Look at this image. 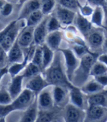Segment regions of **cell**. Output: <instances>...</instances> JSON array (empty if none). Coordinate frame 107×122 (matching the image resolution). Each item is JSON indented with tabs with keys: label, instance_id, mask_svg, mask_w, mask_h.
I'll use <instances>...</instances> for the list:
<instances>
[{
	"label": "cell",
	"instance_id": "obj_38",
	"mask_svg": "<svg viewBox=\"0 0 107 122\" xmlns=\"http://www.w3.org/2000/svg\"><path fill=\"white\" fill-rule=\"evenodd\" d=\"M80 13H81L82 15L87 17V16H90L92 15L94 9L92 8V7L91 5H85L84 6H82L81 5H79V10Z\"/></svg>",
	"mask_w": 107,
	"mask_h": 122
},
{
	"label": "cell",
	"instance_id": "obj_8",
	"mask_svg": "<svg viewBox=\"0 0 107 122\" xmlns=\"http://www.w3.org/2000/svg\"><path fill=\"white\" fill-rule=\"evenodd\" d=\"M39 110H48L55 107L53 95V85H49L37 95Z\"/></svg>",
	"mask_w": 107,
	"mask_h": 122
},
{
	"label": "cell",
	"instance_id": "obj_24",
	"mask_svg": "<svg viewBox=\"0 0 107 122\" xmlns=\"http://www.w3.org/2000/svg\"><path fill=\"white\" fill-rule=\"evenodd\" d=\"M104 88H105L104 86H103L98 82H97L95 80V78H93L92 80H88L81 88H80V89L82 90V91L84 94L88 96V95L98 93L104 90Z\"/></svg>",
	"mask_w": 107,
	"mask_h": 122
},
{
	"label": "cell",
	"instance_id": "obj_7",
	"mask_svg": "<svg viewBox=\"0 0 107 122\" xmlns=\"http://www.w3.org/2000/svg\"><path fill=\"white\" fill-rule=\"evenodd\" d=\"M64 57L65 66L66 70V74L68 80L70 82L76 69L79 65L80 59L74 54L72 49H59Z\"/></svg>",
	"mask_w": 107,
	"mask_h": 122
},
{
	"label": "cell",
	"instance_id": "obj_42",
	"mask_svg": "<svg viewBox=\"0 0 107 122\" xmlns=\"http://www.w3.org/2000/svg\"><path fill=\"white\" fill-rule=\"evenodd\" d=\"M104 10V19H103V25L106 30L107 31V5L103 6Z\"/></svg>",
	"mask_w": 107,
	"mask_h": 122
},
{
	"label": "cell",
	"instance_id": "obj_4",
	"mask_svg": "<svg viewBox=\"0 0 107 122\" xmlns=\"http://www.w3.org/2000/svg\"><path fill=\"white\" fill-rule=\"evenodd\" d=\"M62 113L64 121L82 122L84 121L86 110L69 102L62 108Z\"/></svg>",
	"mask_w": 107,
	"mask_h": 122
},
{
	"label": "cell",
	"instance_id": "obj_9",
	"mask_svg": "<svg viewBox=\"0 0 107 122\" xmlns=\"http://www.w3.org/2000/svg\"><path fill=\"white\" fill-rule=\"evenodd\" d=\"M53 95L55 106L63 108L70 102V88L61 85H53Z\"/></svg>",
	"mask_w": 107,
	"mask_h": 122
},
{
	"label": "cell",
	"instance_id": "obj_31",
	"mask_svg": "<svg viewBox=\"0 0 107 122\" xmlns=\"http://www.w3.org/2000/svg\"><path fill=\"white\" fill-rule=\"evenodd\" d=\"M57 5H59L76 13L79 10V2L78 0H56Z\"/></svg>",
	"mask_w": 107,
	"mask_h": 122
},
{
	"label": "cell",
	"instance_id": "obj_2",
	"mask_svg": "<svg viewBox=\"0 0 107 122\" xmlns=\"http://www.w3.org/2000/svg\"><path fill=\"white\" fill-rule=\"evenodd\" d=\"M99 54L94 52H88L80 59V63L73 75L70 82L73 85L81 88L89 80L90 71L93 63L97 59Z\"/></svg>",
	"mask_w": 107,
	"mask_h": 122
},
{
	"label": "cell",
	"instance_id": "obj_19",
	"mask_svg": "<svg viewBox=\"0 0 107 122\" xmlns=\"http://www.w3.org/2000/svg\"><path fill=\"white\" fill-rule=\"evenodd\" d=\"M24 80V78L22 74H18L12 77V80L8 85L7 90L13 100L15 99L23 91L22 87Z\"/></svg>",
	"mask_w": 107,
	"mask_h": 122
},
{
	"label": "cell",
	"instance_id": "obj_33",
	"mask_svg": "<svg viewBox=\"0 0 107 122\" xmlns=\"http://www.w3.org/2000/svg\"><path fill=\"white\" fill-rule=\"evenodd\" d=\"M61 23L57 19V17L54 15L53 13L49 15V19L47 21V28H48V32H53L59 30L61 27Z\"/></svg>",
	"mask_w": 107,
	"mask_h": 122
},
{
	"label": "cell",
	"instance_id": "obj_39",
	"mask_svg": "<svg viewBox=\"0 0 107 122\" xmlns=\"http://www.w3.org/2000/svg\"><path fill=\"white\" fill-rule=\"evenodd\" d=\"M94 78L97 82H98L103 86H104V87L107 86V73L95 76Z\"/></svg>",
	"mask_w": 107,
	"mask_h": 122
},
{
	"label": "cell",
	"instance_id": "obj_32",
	"mask_svg": "<svg viewBox=\"0 0 107 122\" xmlns=\"http://www.w3.org/2000/svg\"><path fill=\"white\" fill-rule=\"evenodd\" d=\"M31 62L33 63L34 64L37 65L39 66L43 71V68H42V63H43V49H42V46H38L36 45L35 47L34 54L32 58Z\"/></svg>",
	"mask_w": 107,
	"mask_h": 122
},
{
	"label": "cell",
	"instance_id": "obj_37",
	"mask_svg": "<svg viewBox=\"0 0 107 122\" xmlns=\"http://www.w3.org/2000/svg\"><path fill=\"white\" fill-rule=\"evenodd\" d=\"M8 63L7 52L0 46V69L7 66Z\"/></svg>",
	"mask_w": 107,
	"mask_h": 122
},
{
	"label": "cell",
	"instance_id": "obj_14",
	"mask_svg": "<svg viewBox=\"0 0 107 122\" xmlns=\"http://www.w3.org/2000/svg\"><path fill=\"white\" fill-rule=\"evenodd\" d=\"M62 108L54 107L48 110H39L36 121L38 122H51L59 121L60 119H63L62 113Z\"/></svg>",
	"mask_w": 107,
	"mask_h": 122
},
{
	"label": "cell",
	"instance_id": "obj_3",
	"mask_svg": "<svg viewBox=\"0 0 107 122\" xmlns=\"http://www.w3.org/2000/svg\"><path fill=\"white\" fill-rule=\"evenodd\" d=\"M37 95L32 91L25 88L18 97L13 100L10 105L13 111H24L36 100Z\"/></svg>",
	"mask_w": 107,
	"mask_h": 122
},
{
	"label": "cell",
	"instance_id": "obj_13",
	"mask_svg": "<svg viewBox=\"0 0 107 122\" xmlns=\"http://www.w3.org/2000/svg\"><path fill=\"white\" fill-rule=\"evenodd\" d=\"M49 15H45L42 21L34 28V43L35 45L42 46L45 43L46 36L49 33L47 21Z\"/></svg>",
	"mask_w": 107,
	"mask_h": 122
},
{
	"label": "cell",
	"instance_id": "obj_16",
	"mask_svg": "<svg viewBox=\"0 0 107 122\" xmlns=\"http://www.w3.org/2000/svg\"><path fill=\"white\" fill-rule=\"evenodd\" d=\"M34 28L26 26L20 32L17 38L19 44L23 49H27L34 43Z\"/></svg>",
	"mask_w": 107,
	"mask_h": 122
},
{
	"label": "cell",
	"instance_id": "obj_10",
	"mask_svg": "<svg viewBox=\"0 0 107 122\" xmlns=\"http://www.w3.org/2000/svg\"><path fill=\"white\" fill-rule=\"evenodd\" d=\"M107 118V108L97 106L89 105L86 109V116L84 121L87 122H97L106 121Z\"/></svg>",
	"mask_w": 107,
	"mask_h": 122
},
{
	"label": "cell",
	"instance_id": "obj_44",
	"mask_svg": "<svg viewBox=\"0 0 107 122\" xmlns=\"http://www.w3.org/2000/svg\"><path fill=\"white\" fill-rule=\"evenodd\" d=\"M102 49H103V51L104 52H106V53L107 54V37L104 39Z\"/></svg>",
	"mask_w": 107,
	"mask_h": 122
},
{
	"label": "cell",
	"instance_id": "obj_34",
	"mask_svg": "<svg viewBox=\"0 0 107 122\" xmlns=\"http://www.w3.org/2000/svg\"><path fill=\"white\" fill-rule=\"evenodd\" d=\"M12 102L13 99L9 93L8 90L5 88H0V104L7 105V104H11Z\"/></svg>",
	"mask_w": 107,
	"mask_h": 122
},
{
	"label": "cell",
	"instance_id": "obj_23",
	"mask_svg": "<svg viewBox=\"0 0 107 122\" xmlns=\"http://www.w3.org/2000/svg\"><path fill=\"white\" fill-rule=\"evenodd\" d=\"M38 102L37 99L31 105L27 107L26 110H24L23 114L21 117L20 121L22 122H34L36 121L38 115Z\"/></svg>",
	"mask_w": 107,
	"mask_h": 122
},
{
	"label": "cell",
	"instance_id": "obj_41",
	"mask_svg": "<svg viewBox=\"0 0 107 122\" xmlns=\"http://www.w3.org/2000/svg\"><path fill=\"white\" fill-rule=\"evenodd\" d=\"M97 60H98L99 61H101V62L103 63L107 66V54L106 53L98 55V57H97Z\"/></svg>",
	"mask_w": 107,
	"mask_h": 122
},
{
	"label": "cell",
	"instance_id": "obj_15",
	"mask_svg": "<svg viewBox=\"0 0 107 122\" xmlns=\"http://www.w3.org/2000/svg\"><path fill=\"white\" fill-rule=\"evenodd\" d=\"M49 84L46 80L45 77L41 74H38L32 77H30L26 81L25 85V88H27L36 95H38L43 88H45Z\"/></svg>",
	"mask_w": 107,
	"mask_h": 122
},
{
	"label": "cell",
	"instance_id": "obj_29",
	"mask_svg": "<svg viewBox=\"0 0 107 122\" xmlns=\"http://www.w3.org/2000/svg\"><path fill=\"white\" fill-rule=\"evenodd\" d=\"M56 5V0H40V10L44 15H49L52 13Z\"/></svg>",
	"mask_w": 107,
	"mask_h": 122
},
{
	"label": "cell",
	"instance_id": "obj_6",
	"mask_svg": "<svg viewBox=\"0 0 107 122\" xmlns=\"http://www.w3.org/2000/svg\"><path fill=\"white\" fill-rule=\"evenodd\" d=\"M84 37L87 39L89 47L92 52L99 54L100 51H103L102 47L105 38L104 33L101 29L92 28Z\"/></svg>",
	"mask_w": 107,
	"mask_h": 122
},
{
	"label": "cell",
	"instance_id": "obj_5",
	"mask_svg": "<svg viewBox=\"0 0 107 122\" xmlns=\"http://www.w3.org/2000/svg\"><path fill=\"white\" fill-rule=\"evenodd\" d=\"M24 20V19H23ZM23 20H15L11 22V26L8 32H7L6 36H5L4 39L0 43L1 46L7 52L11 48V46L13 45V43L15 42V41L18 38V36L20 33V30H22V27L21 25L24 24Z\"/></svg>",
	"mask_w": 107,
	"mask_h": 122
},
{
	"label": "cell",
	"instance_id": "obj_22",
	"mask_svg": "<svg viewBox=\"0 0 107 122\" xmlns=\"http://www.w3.org/2000/svg\"><path fill=\"white\" fill-rule=\"evenodd\" d=\"M62 39V32L59 31V30L50 32L47 35L45 43L54 51H56L59 49Z\"/></svg>",
	"mask_w": 107,
	"mask_h": 122
},
{
	"label": "cell",
	"instance_id": "obj_21",
	"mask_svg": "<svg viewBox=\"0 0 107 122\" xmlns=\"http://www.w3.org/2000/svg\"><path fill=\"white\" fill-rule=\"evenodd\" d=\"M73 24H74L75 27L82 32V34L84 35V36H85L92 28V23L90 21H89V20L85 16L82 15L78 12H77L76 14Z\"/></svg>",
	"mask_w": 107,
	"mask_h": 122
},
{
	"label": "cell",
	"instance_id": "obj_43",
	"mask_svg": "<svg viewBox=\"0 0 107 122\" xmlns=\"http://www.w3.org/2000/svg\"><path fill=\"white\" fill-rule=\"evenodd\" d=\"M8 73V67H4L0 69V81L2 80V79L4 77L5 75H6Z\"/></svg>",
	"mask_w": 107,
	"mask_h": 122
},
{
	"label": "cell",
	"instance_id": "obj_30",
	"mask_svg": "<svg viewBox=\"0 0 107 122\" xmlns=\"http://www.w3.org/2000/svg\"><path fill=\"white\" fill-rule=\"evenodd\" d=\"M106 73H107V66L101 61L96 60L91 68L90 76L95 77Z\"/></svg>",
	"mask_w": 107,
	"mask_h": 122
},
{
	"label": "cell",
	"instance_id": "obj_47",
	"mask_svg": "<svg viewBox=\"0 0 107 122\" xmlns=\"http://www.w3.org/2000/svg\"><path fill=\"white\" fill-rule=\"evenodd\" d=\"M27 1H29V0H19V4L20 5H23L24 2H27Z\"/></svg>",
	"mask_w": 107,
	"mask_h": 122
},
{
	"label": "cell",
	"instance_id": "obj_48",
	"mask_svg": "<svg viewBox=\"0 0 107 122\" xmlns=\"http://www.w3.org/2000/svg\"><path fill=\"white\" fill-rule=\"evenodd\" d=\"M106 5H107V0H106Z\"/></svg>",
	"mask_w": 107,
	"mask_h": 122
},
{
	"label": "cell",
	"instance_id": "obj_40",
	"mask_svg": "<svg viewBox=\"0 0 107 122\" xmlns=\"http://www.w3.org/2000/svg\"><path fill=\"white\" fill-rule=\"evenodd\" d=\"M91 5L93 6H101L103 7L106 5V0H87Z\"/></svg>",
	"mask_w": 107,
	"mask_h": 122
},
{
	"label": "cell",
	"instance_id": "obj_35",
	"mask_svg": "<svg viewBox=\"0 0 107 122\" xmlns=\"http://www.w3.org/2000/svg\"><path fill=\"white\" fill-rule=\"evenodd\" d=\"M14 5L11 2H6L0 10V15L3 17H8L12 15L14 10Z\"/></svg>",
	"mask_w": 107,
	"mask_h": 122
},
{
	"label": "cell",
	"instance_id": "obj_18",
	"mask_svg": "<svg viewBox=\"0 0 107 122\" xmlns=\"http://www.w3.org/2000/svg\"><path fill=\"white\" fill-rule=\"evenodd\" d=\"M25 55H24L23 49L20 46L17 40L13 43V45L7 51L8 63L13 64L15 63H21L24 61Z\"/></svg>",
	"mask_w": 107,
	"mask_h": 122
},
{
	"label": "cell",
	"instance_id": "obj_26",
	"mask_svg": "<svg viewBox=\"0 0 107 122\" xmlns=\"http://www.w3.org/2000/svg\"><path fill=\"white\" fill-rule=\"evenodd\" d=\"M91 23L98 27H103V19H104V10L103 7L95 6L94 11L92 14Z\"/></svg>",
	"mask_w": 107,
	"mask_h": 122
},
{
	"label": "cell",
	"instance_id": "obj_25",
	"mask_svg": "<svg viewBox=\"0 0 107 122\" xmlns=\"http://www.w3.org/2000/svg\"><path fill=\"white\" fill-rule=\"evenodd\" d=\"M43 49V63L42 68L43 71H44L46 69L51 65L52 60L54 59V51L51 49L46 43L42 45Z\"/></svg>",
	"mask_w": 107,
	"mask_h": 122
},
{
	"label": "cell",
	"instance_id": "obj_12",
	"mask_svg": "<svg viewBox=\"0 0 107 122\" xmlns=\"http://www.w3.org/2000/svg\"><path fill=\"white\" fill-rule=\"evenodd\" d=\"M70 103L86 110L88 107L87 95L82 91L80 88L73 85L70 88Z\"/></svg>",
	"mask_w": 107,
	"mask_h": 122
},
{
	"label": "cell",
	"instance_id": "obj_36",
	"mask_svg": "<svg viewBox=\"0 0 107 122\" xmlns=\"http://www.w3.org/2000/svg\"><path fill=\"white\" fill-rule=\"evenodd\" d=\"M73 50V51L74 52V54L79 58L81 59L84 55H85L87 53H88V52H90L82 44H75L72 46V49H71Z\"/></svg>",
	"mask_w": 107,
	"mask_h": 122
},
{
	"label": "cell",
	"instance_id": "obj_11",
	"mask_svg": "<svg viewBox=\"0 0 107 122\" xmlns=\"http://www.w3.org/2000/svg\"><path fill=\"white\" fill-rule=\"evenodd\" d=\"M52 13L57 17L62 25L65 26L72 24L76 14V12L57 4L56 5Z\"/></svg>",
	"mask_w": 107,
	"mask_h": 122
},
{
	"label": "cell",
	"instance_id": "obj_17",
	"mask_svg": "<svg viewBox=\"0 0 107 122\" xmlns=\"http://www.w3.org/2000/svg\"><path fill=\"white\" fill-rule=\"evenodd\" d=\"M40 9V0H29L21 5L19 15L17 20H26L33 12Z\"/></svg>",
	"mask_w": 107,
	"mask_h": 122
},
{
	"label": "cell",
	"instance_id": "obj_28",
	"mask_svg": "<svg viewBox=\"0 0 107 122\" xmlns=\"http://www.w3.org/2000/svg\"><path fill=\"white\" fill-rule=\"evenodd\" d=\"M40 72H42L41 68L37 65H35L31 62L26 66L21 74L23 75L24 79H29L30 77H32L38 74H40Z\"/></svg>",
	"mask_w": 107,
	"mask_h": 122
},
{
	"label": "cell",
	"instance_id": "obj_45",
	"mask_svg": "<svg viewBox=\"0 0 107 122\" xmlns=\"http://www.w3.org/2000/svg\"><path fill=\"white\" fill-rule=\"evenodd\" d=\"M5 1L9 2H11L13 4H19V0H5Z\"/></svg>",
	"mask_w": 107,
	"mask_h": 122
},
{
	"label": "cell",
	"instance_id": "obj_27",
	"mask_svg": "<svg viewBox=\"0 0 107 122\" xmlns=\"http://www.w3.org/2000/svg\"><path fill=\"white\" fill-rule=\"evenodd\" d=\"M45 15L42 13L40 9L34 11L26 19V26L34 27L42 21Z\"/></svg>",
	"mask_w": 107,
	"mask_h": 122
},
{
	"label": "cell",
	"instance_id": "obj_20",
	"mask_svg": "<svg viewBox=\"0 0 107 122\" xmlns=\"http://www.w3.org/2000/svg\"><path fill=\"white\" fill-rule=\"evenodd\" d=\"M89 105H97L107 108V91L103 90L98 93L87 96Z\"/></svg>",
	"mask_w": 107,
	"mask_h": 122
},
{
	"label": "cell",
	"instance_id": "obj_46",
	"mask_svg": "<svg viewBox=\"0 0 107 122\" xmlns=\"http://www.w3.org/2000/svg\"><path fill=\"white\" fill-rule=\"evenodd\" d=\"M7 1H5V0H0V10H1V9L2 8L3 5H5V3Z\"/></svg>",
	"mask_w": 107,
	"mask_h": 122
},
{
	"label": "cell",
	"instance_id": "obj_1",
	"mask_svg": "<svg viewBox=\"0 0 107 122\" xmlns=\"http://www.w3.org/2000/svg\"><path fill=\"white\" fill-rule=\"evenodd\" d=\"M44 72V77L49 85L65 86L69 88L73 86L68 79L63 54L59 50L56 51L51 65Z\"/></svg>",
	"mask_w": 107,
	"mask_h": 122
}]
</instances>
